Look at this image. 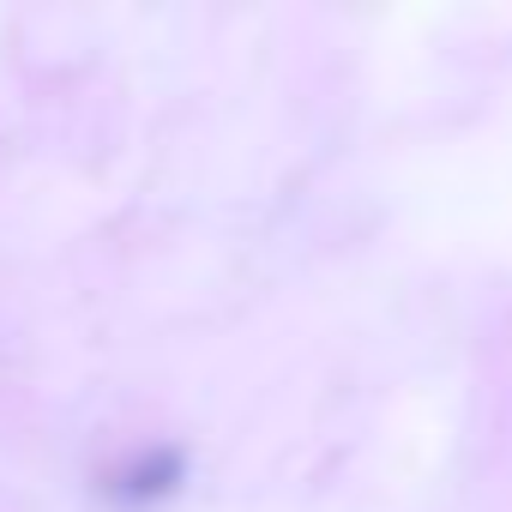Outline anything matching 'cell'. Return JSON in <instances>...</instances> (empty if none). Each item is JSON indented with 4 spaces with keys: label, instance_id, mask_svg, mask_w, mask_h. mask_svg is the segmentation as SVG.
<instances>
[{
    "label": "cell",
    "instance_id": "obj_1",
    "mask_svg": "<svg viewBox=\"0 0 512 512\" xmlns=\"http://www.w3.org/2000/svg\"><path fill=\"white\" fill-rule=\"evenodd\" d=\"M181 482H187L181 446H139L103 476V500L121 512H145V506H163L169 494H181Z\"/></svg>",
    "mask_w": 512,
    "mask_h": 512
}]
</instances>
